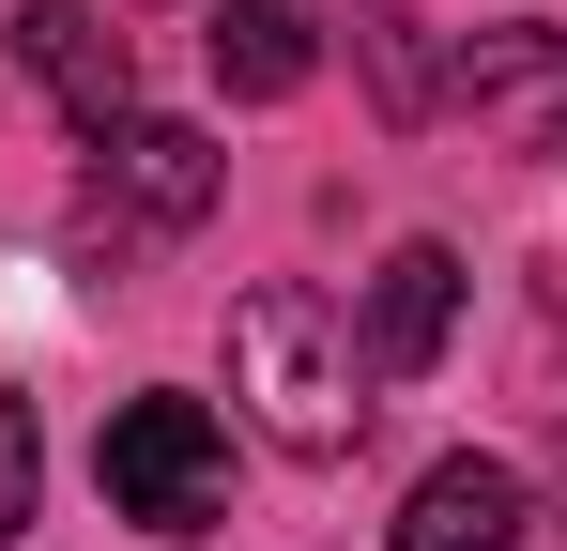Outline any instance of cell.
Returning <instances> with one entry per match:
<instances>
[{"instance_id":"obj_1","label":"cell","mask_w":567,"mask_h":551,"mask_svg":"<svg viewBox=\"0 0 567 551\" xmlns=\"http://www.w3.org/2000/svg\"><path fill=\"white\" fill-rule=\"evenodd\" d=\"M230 367H246V398H261V429H277L291 459H338V445H369V353H353V322L322 306V291H246L230 306Z\"/></svg>"},{"instance_id":"obj_2","label":"cell","mask_w":567,"mask_h":551,"mask_svg":"<svg viewBox=\"0 0 567 551\" xmlns=\"http://www.w3.org/2000/svg\"><path fill=\"white\" fill-rule=\"evenodd\" d=\"M93 490H107V521H138V537H215L230 521V429L199 398H123L107 445H93Z\"/></svg>"},{"instance_id":"obj_3","label":"cell","mask_w":567,"mask_h":551,"mask_svg":"<svg viewBox=\"0 0 567 551\" xmlns=\"http://www.w3.org/2000/svg\"><path fill=\"white\" fill-rule=\"evenodd\" d=\"M215 138H199V123H154V107H123V123H107L93 138V246L107 261H123V246H169V230H199V215H215Z\"/></svg>"},{"instance_id":"obj_4","label":"cell","mask_w":567,"mask_h":551,"mask_svg":"<svg viewBox=\"0 0 567 551\" xmlns=\"http://www.w3.org/2000/svg\"><path fill=\"white\" fill-rule=\"evenodd\" d=\"M16 62L47 77V107H62L78 138H107V123L138 107V46L107 31L93 0H31V15H16Z\"/></svg>"},{"instance_id":"obj_5","label":"cell","mask_w":567,"mask_h":551,"mask_svg":"<svg viewBox=\"0 0 567 551\" xmlns=\"http://www.w3.org/2000/svg\"><path fill=\"white\" fill-rule=\"evenodd\" d=\"M445 322H461V246H399V261L369 276V322H353L369 383H414V367H445Z\"/></svg>"},{"instance_id":"obj_6","label":"cell","mask_w":567,"mask_h":551,"mask_svg":"<svg viewBox=\"0 0 567 551\" xmlns=\"http://www.w3.org/2000/svg\"><path fill=\"white\" fill-rule=\"evenodd\" d=\"M215 92L230 107H277V92H307V62H322V0H215Z\"/></svg>"},{"instance_id":"obj_7","label":"cell","mask_w":567,"mask_h":551,"mask_svg":"<svg viewBox=\"0 0 567 551\" xmlns=\"http://www.w3.org/2000/svg\"><path fill=\"white\" fill-rule=\"evenodd\" d=\"M522 475L506 459H430L414 475V506H399V551H522Z\"/></svg>"},{"instance_id":"obj_8","label":"cell","mask_w":567,"mask_h":551,"mask_svg":"<svg viewBox=\"0 0 567 551\" xmlns=\"http://www.w3.org/2000/svg\"><path fill=\"white\" fill-rule=\"evenodd\" d=\"M353 62H369V92H383V123H430V31H414V15H369V31H353Z\"/></svg>"},{"instance_id":"obj_9","label":"cell","mask_w":567,"mask_h":551,"mask_svg":"<svg viewBox=\"0 0 567 551\" xmlns=\"http://www.w3.org/2000/svg\"><path fill=\"white\" fill-rule=\"evenodd\" d=\"M537 77H553V31L537 15H506V31L461 46V107H506V92H537Z\"/></svg>"},{"instance_id":"obj_10","label":"cell","mask_w":567,"mask_h":551,"mask_svg":"<svg viewBox=\"0 0 567 551\" xmlns=\"http://www.w3.org/2000/svg\"><path fill=\"white\" fill-rule=\"evenodd\" d=\"M31 490H47V445H31V398H0V537H31Z\"/></svg>"}]
</instances>
